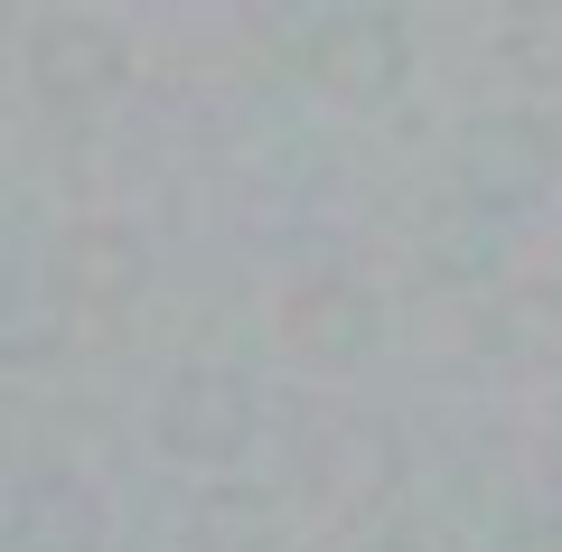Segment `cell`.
I'll use <instances>...</instances> for the list:
<instances>
[{
  "label": "cell",
  "instance_id": "obj_1",
  "mask_svg": "<svg viewBox=\"0 0 562 552\" xmlns=\"http://www.w3.org/2000/svg\"><path fill=\"white\" fill-rule=\"evenodd\" d=\"M150 440L169 469H198L206 487L244 469V450L262 440V384L235 356H179L150 394Z\"/></svg>",
  "mask_w": 562,
  "mask_h": 552
},
{
  "label": "cell",
  "instance_id": "obj_2",
  "mask_svg": "<svg viewBox=\"0 0 562 552\" xmlns=\"http://www.w3.org/2000/svg\"><path fill=\"white\" fill-rule=\"evenodd\" d=\"M450 178H460V198L479 216H535L562 188V122L525 94L479 103L460 122V140H450Z\"/></svg>",
  "mask_w": 562,
  "mask_h": 552
},
{
  "label": "cell",
  "instance_id": "obj_3",
  "mask_svg": "<svg viewBox=\"0 0 562 552\" xmlns=\"http://www.w3.org/2000/svg\"><path fill=\"white\" fill-rule=\"evenodd\" d=\"M20 76L29 94L47 103V113H103V103L132 85V29L113 20V10H94V0H57V10H38L20 38Z\"/></svg>",
  "mask_w": 562,
  "mask_h": 552
},
{
  "label": "cell",
  "instance_id": "obj_4",
  "mask_svg": "<svg viewBox=\"0 0 562 552\" xmlns=\"http://www.w3.org/2000/svg\"><path fill=\"white\" fill-rule=\"evenodd\" d=\"M272 337H281V356H301L319 375H347V365H366L384 347V300L347 262H291L272 291Z\"/></svg>",
  "mask_w": 562,
  "mask_h": 552
},
{
  "label": "cell",
  "instance_id": "obj_5",
  "mask_svg": "<svg viewBox=\"0 0 562 552\" xmlns=\"http://www.w3.org/2000/svg\"><path fill=\"white\" fill-rule=\"evenodd\" d=\"M301 76L319 103H347V113H375V103L403 94L413 76V29L403 10H375V0H338L301 29Z\"/></svg>",
  "mask_w": 562,
  "mask_h": 552
},
{
  "label": "cell",
  "instance_id": "obj_6",
  "mask_svg": "<svg viewBox=\"0 0 562 552\" xmlns=\"http://www.w3.org/2000/svg\"><path fill=\"white\" fill-rule=\"evenodd\" d=\"M150 291V235L132 216H66L47 235V300L66 318H122Z\"/></svg>",
  "mask_w": 562,
  "mask_h": 552
},
{
  "label": "cell",
  "instance_id": "obj_7",
  "mask_svg": "<svg viewBox=\"0 0 562 552\" xmlns=\"http://www.w3.org/2000/svg\"><path fill=\"white\" fill-rule=\"evenodd\" d=\"M0 552H113V496L76 459H38L10 477L0 506Z\"/></svg>",
  "mask_w": 562,
  "mask_h": 552
},
{
  "label": "cell",
  "instance_id": "obj_8",
  "mask_svg": "<svg viewBox=\"0 0 562 552\" xmlns=\"http://www.w3.org/2000/svg\"><path fill=\"white\" fill-rule=\"evenodd\" d=\"M281 506L254 487V477H216L179 506V552H281Z\"/></svg>",
  "mask_w": 562,
  "mask_h": 552
},
{
  "label": "cell",
  "instance_id": "obj_9",
  "mask_svg": "<svg viewBox=\"0 0 562 552\" xmlns=\"http://www.w3.org/2000/svg\"><path fill=\"white\" fill-rule=\"evenodd\" d=\"M506 57H516L535 85H562V10H525V20H506Z\"/></svg>",
  "mask_w": 562,
  "mask_h": 552
},
{
  "label": "cell",
  "instance_id": "obj_10",
  "mask_svg": "<svg viewBox=\"0 0 562 552\" xmlns=\"http://www.w3.org/2000/svg\"><path fill=\"white\" fill-rule=\"evenodd\" d=\"M347 552H422V533H403V525H375V533H357Z\"/></svg>",
  "mask_w": 562,
  "mask_h": 552
}]
</instances>
